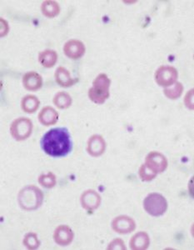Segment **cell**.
Listing matches in <instances>:
<instances>
[{"label": "cell", "mask_w": 194, "mask_h": 250, "mask_svg": "<svg viewBox=\"0 0 194 250\" xmlns=\"http://www.w3.org/2000/svg\"><path fill=\"white\" fill-rule=\"evenodd\" d=\"M45 154L54 158L65 157L73 148L71 136L68 128H55L48 131L40 141Z\"/></svg>", "instance_id": "1"}, {"label": "cell", "mask_w": 194, "mask_h": 250, "mask_svg": "<svg viewBox=\"0 0 194 250\" xmlns=\"http://www.w3.org/2000/svg\"><path fill=\"white\" fill-rule=\"evenodd\" d=\"M43 193L35 185H29L20 190L18 195V202L20 207L26 211L37 209L42 205Z\"/></svg>", "instance_id": "2"}, {"label": "cell", "mask_w": 194, "mask_h": 250, "mask_svg": "<svg viewBox=\"0 0 194 250\" xmlns=\"http://www.w3.org/2000/svg\"><path fill=\"white\" fill-rule=\"evenodd\" d=\"M111 80L104 74H100L93 82V87L89 88V99L97 104H103L109 98V88Z\"/></svg>", "instance_id": "3"}, {"label": "cell", "mask_w": 194, "mask_h": 250, "mask_svg": "<svg viewBox=\"0 0 194 250\" xmlns=\"http://www.w3.org/2000/svg\"><path fill=\"white\" fill-rule=\"evenodd\" d=\"M143 208L146 212L152 216H161L168 209V202L162 194L150 193L143 201Z\"/></svg>", "instance_id": "4"}, {"label": "cell", "mask_w": 194, "mask_h": 250, "mask_svg": "<svg viewBox=\"0 0 194 250\" xmlns=\"http://www.w3.org/2000/svg\"><path fill=\"white\" fill-rule=\"evenodd\" d=\"M33 124L28 118H19L12 123L10 133L15 140L23 141L27 140L32 134Z\"/></svg>", "instance_id": "5"}, {"label": "cell", "mask_w": 194, "mask_h": 250, "mask_svg": "<svg viewBox=\"0 0 194 250\" xmlns=\"http://www.w3.org/2000/svg\"><path fill=\"white\" fill-rule=\"evenodd\" d=\"M177 69L172 66H161L155 74V80L161 87H169L177 80Z\"/></svg>", "instance_id": "6"}, {"label": "cell", "mask_w": 194, "mask_h": 250, "mask_svg": "<svg viewBox=\"0 0 194 250\" xmlns=\"http://www.w3.org/2000/svg\"><path fill=\"white\" fill-rule=\"evenodd\" d=\"M145 165L155 173H163L168 167V160L163 154L153 151L146 156Z\"/></svg>", "instance_id": "7"}, {"label": "cell", "mask_w": 194, "mask_h": 250, "mask_svg": "<svg viewBox=\"0 0 194 250\" xmlns=\"http://www.w3.org/2000/svg\"><path fill=\"white\" fill-rule=\"evenodd\" d=\"M112 228L117 233L124 234L135 231L136 224L135 220L126 215H120L115 218L112 222Z\"/></svg>", "instance_id": "8"}, {"label": "cell", "mask_w": 194, "mask_h": 250, "mask_svg": "<svg viewBox=\"0 0 194 250\" xmlns=\"http://www.w3.org/2000/svg\"><path fill=\"white\" fill-rule=\"evenodd\" d=\"M75 238V233L68 225H59L55 229L54 239L55 243L60 246H68Z\"/></svg>", "instance_id": "9"}, {"label": "cell", "mask_w": 194, "mask_h": 250, "mask_svg": "<svg viewBox=\"0 0 194 250\" xmlns=\"http://www.w3.org/2000/svg\"><path fill=\"white\" fill-rule=\"evenodd\" d=\"M63 52L66 56H68L72 60H78L85 53V46L79 40H69L64 44Z\"/></svg>", "instance_id": "10"}, {"label": "cell", "mask_w": 194, "mask_h": 250, "mask_svg": "<svg viewBox=\"0 0 194 250\" xmlns=\"http://www.w3.org/2000/svg\"><path fill=\"white\" fill-rule=\"evenodd\" d=\"M100 204L101 197L96 191L89 189L85 191L81 196V205L86 210H95L99 207Z\"/></svg>", "instance_id": "11"}, {"label": "cell", "mask_w": 194, "mask_h": 250, "mask_svg": "<svg viewBox=\"0 0 194 250\" xmlns=\"http://www.w3.org/2000/svg\"><path fill=\"white\" fill-rule=\"evenodd\" d=\"M106 143L103 137L97 134L90 137V139L88 141L87 151L91 156H101L104 153Z\"/></svg>", "instance_id": "12"}, {"label": "cell", "mask_w": 194, "mask_h": 250, "mask_svg": "<svg viewBox=\"0 0 194 250\" xmlns=\"http://www.w3.org/2000/svg\"><path fill=\"white\" fill-rule=\"evenodd\" d=\"M23 83L27 90L37 91L43 85V79L38 73L29 72L23 75Z\"/></svg>", "instance_id": "13"}, {"label": "cell", "mask_w": 194, "mask_h": 250, "mask_svg": "<svg viewBox=\"0 0 194 250\" xmlns=\"http://www.w3.org/2000/svg\"><path fill=\"white\" fill-rule=\"evenodd\" d=\"M55 80L58 85L63 88H69L75 85L78 81V79H73L68 69L63 67H58L55 72Z\"/></svg>", "instance_id": "14"}, {"label": "cell", "mask_w": 194, "mask_h": 250, "mask_svg": "<svg viewBox=\"0 0 194 250\" xmlns=\"http://www.w3.org/2000/svg\"><path fill=\"white\" fill-rule=\"evenodd\" d=\"M39 122L45 126L54 125L57 123L58 120V114L55 108L47 106L42 108L39 114Z\"/></svg>", "instance_id": "15"}, {"label": "cell", "mask_w": 194, "mask_h": 250, "mask_svg": "<svg viewBox=\"0 0 194 250\" xmlns=\"http://www.w3.org/2000/svg\"><path fill=\"white\" fill-rule=\"evenodd\" d=\"M130 248L134 250H147L150 245V239L145 232H138L132 237L129 242Z\"/></svg>", "instance_id": "16"}, {"label": "cell", "mask_w": 194, "mask_h": 250, "mask_svg": "<svg viewBox=\"0 0 194 250\" xmlns=\"http://www.w3.org/2000/svg\"><path fill=\"white\" fill-rule=\"evenodd\" d=\"M58 54L55 50L46 49L39 54V61L45 68H52L57 62Z\"/></svg>", "instance_id": "17"}, {"label": "cell", "mask_w": 194, "mask_h": 250, "mask_svg": "<svg viewBox=\"0 0 194 250\" xmlns=\"http://www.w3.org/2000/svg\"><path fill=\"white\" fill-rule=\"evenodd\" d=\"M39 105V100L35 95H30V94L24 97L21 102L22 109L27 114L35 113L37 111Z\"/></svg>", "instance_id": "18"}, {"label": "cell", "mask_w": 194, "mask_h": 250, "mask_svg": "<svg viewBox=\"0 0 194 250\" xmlns=\"http://www.w3.org/2000/svg\"><path fill=\"white\" fill-rule=\"evenodd\" d=\"M42 12L43 15L48 18H54L59 14L60 8L58 3L55 1H45L42 4Z\"/></svg>", "instance_id": "19"}, {"label": "cell", "mask_w": 194, "mask_h": 250, "mask_svg": "<svg viewBox=\"0 0 194 250\" xmlns=\"http://www.w3.org/2000/svg\"><path fill=\"white\" fill-rule=\"evenodd\" d=\"M54 104L61 109L69 108L72 104L71 96L66 92H58L54 98Z\"/></svg>", "instance_id": "20"}, {"label": "cell", "mask_w": 194, "mask_h": 250, "mask_svg": "<svg viewBox=\"0 0 194 250\" xmlns=\"http://www.w3.org/2000/svg\"><path fill=\"white\" fill-rule=\"evenodd\" d=\"M183 91V86L181 83H176L175 85L171 88H166L163 90V93L167 98L170 100H177L178 99Z\"/></svg>", "instance_id": "21"}, {"label": "cell", "mask_w": 194, "mask_h": 250, "mask_svg": "<svg viewBox=\"0 0 194 250\" xmlns=\"http://www.w3.org/2000/svg\"><path fill=\"white\" fill-rule=\"evenodd\" d=\"M39 183L46 188H51L56 185L57 180L55 174L49 172L47 174H41L39 178Z\"/></svg>", "instance_id": "22"}, {"label": "cell", "mask_w": 194, "mask_h": 250, "mask_svg": "<svg viewBox=\"0 0 194 250\" xmlns=\"http://www.w3.org/2000/svg\"><path fill=\"white\" fill-rule=\"evenodd\" d=\"M23 245L29 250H36L40 246V241L35 233H27L23 239Z\"/></svg>", "instance_id": "23"}, {"label": "cell", "mask_w": 194, "mask_h": 250, "mask_svg": "<svg viewBox=\"0 0 194 250\" xmlns=\"http://www.w3.org/2000/svg\"><path fill=\"white\" fill-rule=\"evenodd\" d=\"M138 174H139L140 179H142L143 181L146 182H149L153 179H155V177L157 176V173H155V171L152 170L151 168H149L147 165H142L140 167L139 171H138Z\"/></svg>", "instance_id": "24"}, {"label": "cell", "mask_w": 194, "mask_h": 250, "mask_svg": "<svg viewBox=\"0 0 194 250\" xmlns=\"http://www.w3.org/2000/svg\"><path fill=\"white\" fill-rule=\"evenodd\" d=\"M108 250H126L125 244L123 239H115L109 244Z\"/></svg>", "instance_id": "25"}]
</instances>
